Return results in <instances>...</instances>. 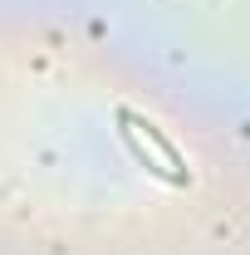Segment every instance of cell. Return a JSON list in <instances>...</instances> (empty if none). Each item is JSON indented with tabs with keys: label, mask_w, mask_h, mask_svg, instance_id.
Returning a JSON list of instances; mask_svg holds the SVG:
<instances>
[{
	"label": "cell",
	"mask_w": 250,
	"mask_h": 255,
	"mask_svg": "<svg viewBox=\"0 0 250 255\" xmlns=\"http://www.w3.org/2000/svg\"><path fill=\"white\" fill-rule=\"evenodd\" d=\"M118 132H123L127 152L137 157V167H147L157 182H167V187H191L187 157L177 152V142H172L152 118H142V113H132V108H118Z\"/></svg>",
	"instance_id": "obj_1"
}]
</instances>
